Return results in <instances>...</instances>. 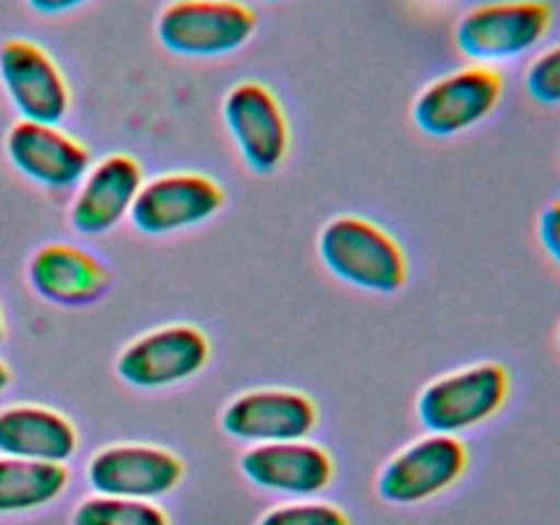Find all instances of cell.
<instances>
[{
	"instance_id": "cell-19",
	"label": "cell",
	"mask_w": 560,
	"mask_h": 525,
	"mask_svg": "<svg viewBox=\"0 0 560 525\" xmlns=\"http://www.w3.org/2000/svg\"><path fill=\"white\" fill-rule=\"evenodd\" d=\"M71 525H170V520L151 501L98 495L74 509Z\"/></svg>"
},
{
	"instance_id": "cell-22",
	"label": "cell",
	"mask_w": 560,
	"mask_h": 525,
	"mask_svg": "<svg viewBox=\"0 0 560 525\" xmlns=\"http://www.w3.org/2000/svg\"><path fill=\"white\" fill-rule=\"evenodd\" d=\"M539 238H541V246L547 249V255H550L560 266V200L550 202V206L541 211Z\"/></svg>"
},
{
	"instance_id": "cell-9",
	"label": "cell",
	"mask_w": 560,
	"mask_h": 525,
	"mask_svg": "<svg viewBox=\"0 0 560 525\" xmlns=\"http://www.w3.org/2000/svg\"><path fill=\"white\" fill-rule=\"evenodd\" d=\"M184 476L175 454L142 443H124L98 452L88 463V481L98 495L153 501L167 495Z\"/></svg>"
},
{
	"instance_id": "cell-23",
	"label": "cell",
	"mask_w": 560,
	"mask_h": 525,
	"mask_svg": "<svg viewBox=\"0 0 560 525\" xmlns=\"http://www.w3.org/2000/svg\"><path fill=\"white\" fill-rule=\"evenodd\" d=\"M88 3V0H27V5L42 14H63V11L77 9V5Z\"/></svg>"
},
{
	"instance_id": "cell-24",
	"label": "cell",
	"mask_w": 560,
	"mask_h": 525,
	"mask_svg": "<svg viewBox=\"0 0 560 525\" xmlns=\"http://www.w3.org/2000/svg\"><path fill=\"white\" fill-rule=\"evenodd\" d=\"M9 381H11V372H9V366H5L3 361H0V392H3V388L9 386Z\"/></svg>"
},
{
	"instance_id": "cell-10",
	"label": "cell",
	"mask_w": 560,
	"mask_h": 525,
	"mask_svg": "<svg viewBox=\"0 0 560 525\" xmlns=\"http://www.w3.org/2000/svg\"><path fill=\"white\" fill-rule=\"evenodd\" d=\"M222 189L206 175H162L142 186L129 217L142 233L164 235L206 222L222 208Z\"/></svg>"
},
{
	"instance_id": "cell-11",
	"label": "cell",
	"mask_w": 560,
	"mask_h": 525,
	"mask_svg": "<svg viewBox=\"0 0 560 525\" xmlns=\"http://www.w3.org/2000/svg\"><path fill=\"white\" fill-rule=\"evenodd\" d=\"M224 120L246 164L271 173L288 153V124L277 96L260 82H241L224 98Z\"/></svg>"
},
{
	"instance_id": "cell-12",
	"label": "cell",
	"mask_w": 560,
	"mask_h": 525,
	"mask_svg": "<svg viewBox=\"0 0 560 525\" xmlns=\"http://www.w3.org/2000/svg\"><path fill=\"white\" fill-rule=\"evenodd\" d=\"M315 424V405L304 394L284 388L241 394L222 413L224 432L249 443L301 441Z\"/></svg>"
},
{
	"instance_id": "cell-4",
	"label": "cell",
	"mask_w": 560,
	"mask_h": 525,
	"mask_svg": "<svg viewBox=\"0 0 560 525\" xmlns=\"http://www.w3.org/2000/svg\"><path fill=\"white\" fill-rule=\"evenodd\" d=\"M509 375L501 364H476L441 377L419 397V419L438 435H457L503 408Z\"/></svg>"
},
{
	"instance_id": "cell-1",
	"label": "cell",
	"mask_w": 560,
	"mask_h": 525,
	"mask_svg": "<svg viewBox=\"0 0 560 525\" xmlns=\"http://www.w3.org/2000/svg\"><path fill=\"white\" fill-rule=\"evenodd\" d=\"M323 262L345 282L372 293H397L408 262L392 235L359 217H337L320 235Z\"/></svg>"
},
{
	"instance_id": "cell-16",
	"label": "cell",
	"mask_w": 560,
	"mask_h": 525,
	"mask_svg": "<svg viewBox=\"0 0 560 525\" xmlns=\"http://www.w3.org/2000/svg\"><path fill=\"white\" fill-rule=\"evenodd\" d=\"M77 452V430L66 416L36 405L0 410V454L63 465Z\"/></svg>"
},
{
	"instance_id": "cell-25",
	"label": "cell",
	"mask_w": 560,
	"mask_h": 525,
	"mask_svg": "<svg viewBox=\"0 0 560 525\" xmlns=\"http://www.w3.org/2000/svg\"><path fill=\"white\" fill-rule=\"evenodd\" d=\"M0 339H3V320H0Z\"/></svg>"
},
{
	"instance_id": "cell-8",
	"label": "cell",
	"mask_w": 560,
	"mask_h": 525,
	"mask_svg": "<svg viewBox=\"0 0 560 525\" xmlns=\"http://www.w3.org/2000/svg\"><path fill=\"white\" fill-rule=\"evenodd\" d=\"M0 80L25 120L55 126L69 113V85L55 60L27 38L0 44Z\"/></svg>"
},
{
	"instance_id": "cell-7",
	"label": "cell",
	"mask_w": 560,
	"mask_h": 525,
	"mask_svg": "<svg viewBox=\"0 0 560 525\" xmlns=\"http://www.w3.org/2000/svg\"><path fill=\"white\" fill-rule=\"evenodd\" d=\"M211 355L195 326H164L135 339L118 359V375L137 388H162L197 375Z\"/></svg>"
},
{
	"instance_id": "cell-15",
	"label": "cell",
	"mask_w": 560,
	"mask_h": 525,
	"mask_svg": "<svg viewBox=\"0 0 560 525\" xmlns=\"http://www.w3.org/2000/svg\"><path fill=\"white\" fill-rule=\"evenodd\" d=\"M140 189V164L124 153L107 156L82 180L74 206H71V224L88 235L107 233L126 213H131Z\"/></svg>"
},
{
	"instance_id": "cell-26",
	"label": "cell",
	"mask_w": 560,
	"mask_h": 525,
	"mask_svg": "<svg viewBox=\"0 0 560 525\" xmlns=\"http://www.w3.org/2000/svg\"><path fill=\"white\" fill-rule=\"evenodd\" d=\"M558 345H560V328H558Z\"/></svg>"
},
{
	"instance_id": "cell-20",
	"label": "cell",
	"mask_w": 560,
	"mask_h": 525,
	"mask_svg": "<svg viewBox=\"0 0 560 525\" xmlns=\"http://www.w3.org/2000/svg\"><path fill=\"white\" fill-rule=\"evenodd\" d=\"M525 88H528L530 98L539 104H550L558 107L560 104V44L541 52L534 63L528 66L525 74Z\"/></svg>"
},
{
	"instance_id": "cell-2",
	"label": "cell",
	"mask_w": 560,
	"mask_h": 525,
	"mask_svg": "<svg viewBox=\"0 0 560 525\" xmlns=\"http://www.w3.org/2000/svg\"><path fill=\"white\" fill-rule=\"evenodd\" d=\"M257 27V16L235 0H175L156 20V36L170 52L228 55L244 47Z\"/></svg>"
},
{
	"instance_id": "cell-14",
	"label": "cell",
	"mask_w": 560,
	"mask_h": 525,
	"mask_svg": "<svg viewBox=\"0 0 560 525\" xmlns=\"http://www.w3.org/2000/svg\"><path fill=\"white\" fill-rule=\"evenodd\" d=\"M5 151L14 167L44 186L77 184L91 170V153L60 129L36 120H20L5 137Z\"/></svg>"
},
{
	"instance_id": "cell-17",
	"label": "cell",
	"mask_w": 560,
	"mask_h": 525,
	"mask_svg": "<svg viewBox=\"0 0 560 525\" xmlns=\"http://www.w3.org/2000/svg\"><path fill=\"white\" fill-rule=\"evenodd\" d=\"M31 282L38 295L63 306H85L102 299L107 273L85 252L49 244L31 260Z\"/></svg>"
},
{
	"instance_id": "cell-6",
	"label": "cell",
	"mask_w": 560,
	"mask_h": 525,
	"mask_svg": "<svg viewBox=\"0 0 560 525\" xmlns=\"http://www.w3.org/2000/svg\"><path fill=\"white\" fill-rule=\"evenodd\" d=\"M468 465V452L454 435H438L410 443L408 448L388 459L377 479V492L383 501L399 503H421L438 492L448 490Z\"/></svg>"
},
{
	"instance_id": "cell-13",
	"label": "cell",
	"mask_w": 560,
	"mask_h": 525,
	"mask_svg": "<svg viewBox=\"0 0 560 525\" xmlns=\"http://www.w3.org/2000/svg\"><path fill=\"white\" fill-rule=\"evenodd\" d=\"M241 470L262 490L304 498L317 495L331 485L334 463L315 443H257L241 457Z\"/></svg>"
},
{
	"instance_id": "cell-18",
	"label": "cell",
	"mask_w": 560,
	"mask_h": 525,
	"mask_svg": "<svg viewBox=\"0 0 560 525\" xmlns=\"http://www.w3.org/2000/svg\"><path fill=\"white\" fill-rule=\"evenodd\" d=\"M69 485V474L58 463L0 457V514L31 512L47 506Z\"/></svg>"
},
{
	"instance_id": "cell-3",
	"label": "cell",
	"mask_w": 560,
	"mask_h": 525,
	"mask_svg": "<svg viewBox=\"0 0 560 525\" xmlns=\"http://www.w3.org/2000/svg\"><path fill=\"white\" fill-rule=\"evenodd\" d=\"M552 25L545 0H492L457 22L459 52L474 60H509L534 49Z\"/></svg>"
},
{
	"instance_id": "cell-21",
	"label": "cell",
	"mask_w": 560,
	"mask_h": 525,
	"mask_svg": "<svg viewBox=\"0 0 560 525\" xmlns=\"http://www.w3.org/2000/svg\"><path fill=\"white\" fill-rule=\"evenodd\" d=\"M257 525H350L331 503H288L266 514Z\"/></svg>"
},
{
	"instance_id": "cell-5",
	"label": "cell",
	"mask_w": 560,
	"mask_h": 525,
	"mask_svg": "<svg viewBox=\"0 0 560 525\" xmlns=\"http://www.w3.org/2000/svg\"><path fill=\"white\" fill-rule=\"evenodd\" d=\"M503 80L485 66L454 71L421 91L413 104V118L427 135L452 137L481 124L498 107Z\"/></svg>"
}]
</instances>
